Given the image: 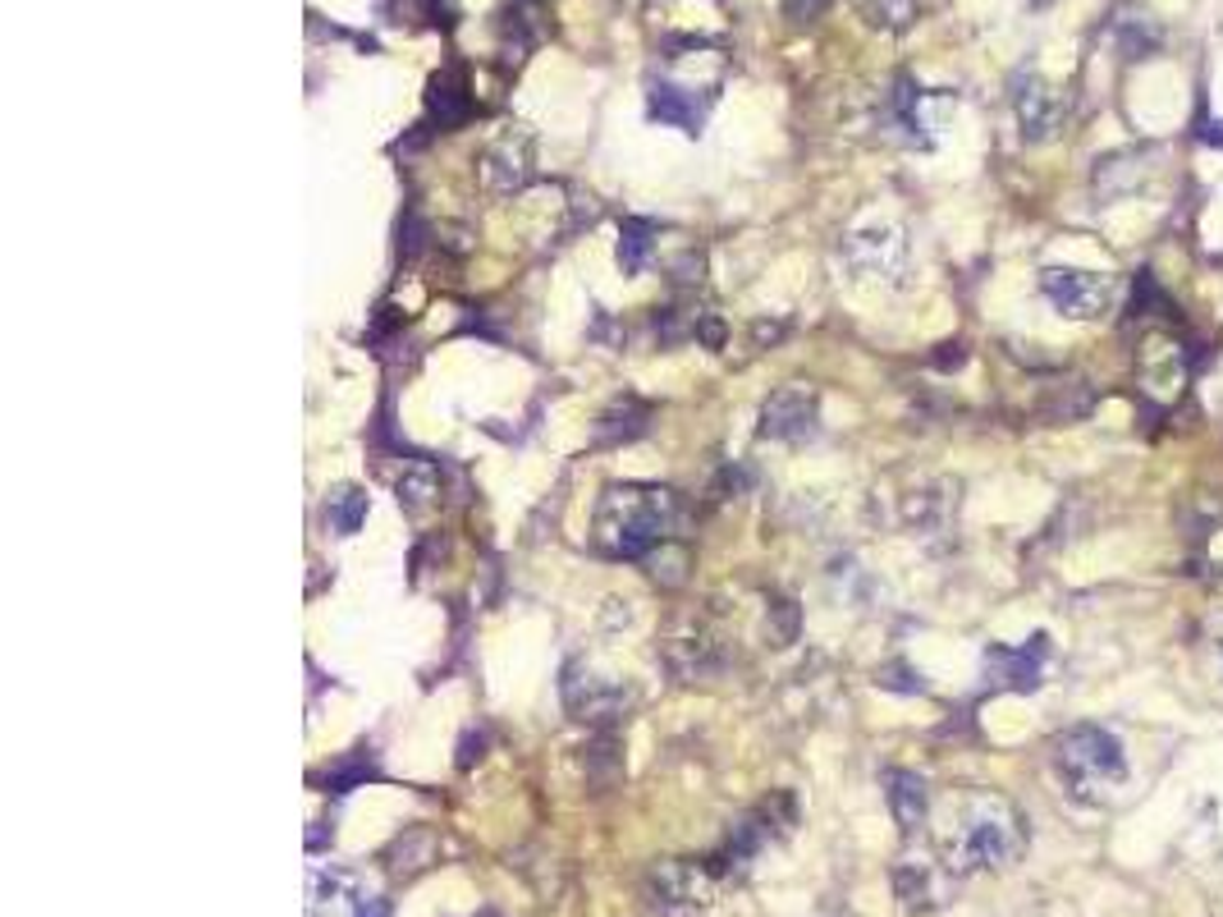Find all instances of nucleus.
I'll use <instances>...</instances> for the list:
<instances>
[{"mask_svg":"<svg viewBox=\"0 0 1223 917\" xmlns=\"http://www.w3.org/2000/svg\"><path fill=\"white\" fill-rule=\"evenodd\" d=\"M679 496L665 487H610L596 505V546L619 559H642L669 542Z\"/></svg>","mask_w":1223,"mask_h":917,"instance_id":"f257e3e1","label":"nucleus"},{"mask_svg":"<svg viewBox=\"0 0 1223 917\" xmlns=\"http://www.w3.org/2000/svg\"><path fill=\"white\" fill-rule=\"evenodd\" d=\"M1027 849V826L1018 817V807L1008 799L981 794L967 803L949 849V868L953 872H981V868H1008L1018 862Z\"/></svg>","mask_w":1223,"mask_h":917,"instance_id":"f03ea898","label":"nucleus"},{"mask_svg":"<svg viewBox=\"0 0 1223 917\" xmlns=\"http://www.w3.org/2000/svg\"><path fill=\"white\" fill-rule=\"evenodd\" d=\"M1054 761H1058L1063 784H1068L1073 794L1086 799V803H1105L1109 789L1128 784L1123 738L1100 729V725H1073L1068 734H1058Z\"/></svg>","mask_w":1223,"mask_h":917,"instance_id":"7ed1b4c3","label":"nucleus"},{"mask_svg":"<svg viewBox=\"0 0 1223 917\" xmlns=\"http://www.w3.org/2000/svg\"><path fill=\"white\" fill-rule=\"evenodd\" d=\"M715 872L706 862H660L646 876V899L660 917H697L715 904Z\"/></svg>","mask_w":1223,"mask_h":917,"instance_id":"20e7f679","label":"nucleus"},{"mask_svg":"<svg viewBox=\"0 0 1223 917\" xmlns=\"http://www.w3.org/2000/svg\"><path fill=\"white\" fill-rule=\"evenodd\" d=\"M1040 294L1073 321H1096L1113 308V280H1105L1096 271H1077V267H1050L1040 275Z\"/></svg>","mask_w":1223,"mask_h":917,"instance_id":"39448f33","label":"nucleus"},{"mask_svg":"<svg viewBox=\"0 0 1223 917\" xmlns=\"http://www.w3.org/2000/svg\"><path fill=\"white\" fill-rule=\"evenodd\" d=\"M843 262L857 275L898 280L907 271V239L894 225H867V229H857V235L843 239Z\"/></svg>","mask_w":1223,"mask_h":917,"instance_id":"423d86ee","label":"nucleus"},{"mask_svg":"<svg viewBox=\"0 0 1223 917\" xmlns=\"http://www.w3.org/2000/svg\"><path fill=\"white\" fill-rule=\"evenodd\" d=\"M816 431V395L806 386H784L761 404L766 441H806Z\"/></svg>","mask_w":1223,"mask_h":917,"instance_id":"0eeeda50","label":"nucleus"},{"mask_svg":"<svg viewBox=\"0 0 1223 917\" xmlns=\"http://www.w3.org/2000/svg\"><path fill=\"white\" fill-rule=\"evenodd\" d=\"M1050 652V638L1035 633L1027 647H990L985 652V675L995 688H1012V693H1035L1040 688V660Z\"/></svg>","mask_w":1223,"mask_h":917,"instance_id":"6e6552de","label":"nucleus"},{"mask_svg":"<svg viewBox=\"0 0 1223 917\" xmlns=\"http://www.w3.org/2000/svg\"><path fill=\"white\" fill-rule=\"evenodd\" d=\"M564 702L578 721H614V716H623V706H629V693H623L619 683H605L596 675H582L578 666H568L564 670Z\"/></svg>","mask_w":1223,"mask_h":917,"instance_id":"1a4fd4ad","label":"nucleus"},{"mask_svg":"<svg viewBox=\"0 0 1223 917\" xmlns=\"http://www.w3.org/2000/svg\"><path fill=\"white\" fill-rule=\"evenodd\" d=\"M362 899L358 895V876L353 872H340V868H312L307 876V913L312 917H344V913H358Z\"/></svg>","mask_w":1223,"mask_h":917,"instance_id":"9d476101","label":"nucleus"},{"mask_svg":"<svg viewBox=\"0 0 1223 917\" xmlns=\"http://www.w3.org/2000/svg\"><path fill=\"white\" fill-rule=\"evenodd\" d=\"M884 799H890V812L903 835H917L926 826V812H930V789L921 776L913 771H890L884 776Z\"/></svg>","mask_w":1223,"mask_h":917,"instance_id":"9b49d317","label":"nucleus"},{"mask_svg":"<svg viewBox=\"0 0 1223 917\" xmlns=\"http://www.w3.org/2000/svg\"><path fill=\"white\" fill-rule=\"evenodd\" d=\"M1018 120H1022V134L1031 138V143H1045L1054 129H1058V120H1063V106H1058V97L1040 83V79H1022L1018 83Z\"/></svg>","mask_w":1223,"mask_h":917,"instance_id":"f8f14e48","label":"nucleus"},{"mask_svg":"<svg viewBox=\"0 0 1223 917\" xmlns=\"http://www.w3.org/2000/svg\"><path fill=\"white\" fill-rule=\"evenodd\" d=\"M894 885H898V899L907 908H935L949 895V881L935 872V862H926V858H903L898 872H894Z\"/></svg>","mask_w":1223,"mask_h":917,"instance_id":"ddd939ff","label":"nucleus"},{"mask_svg":"<svg viewBox=\"0 0 1223 917\" xmlns=\"http://www.w3.org/2000/svg\"><path fill=\"white\" fill-rule=\"evenodd\" d=\"M650 115H656L660 124H673V129L683 134H697L701 129V106L697 97L688 88H673V83H656L650 88Z\"/></svg>","mask_w":1223,"mask_h":917,"instance_id":"4468645a","label":"nucleus"},{"mask_svg":"<svg viewBox=\"0 0 1223 917\" xmlns=\"http://www.w3.org/2000/svg\"><path fill=\"white\" fill-rule=\"evenodd\" d=\"M528 174H532V151H528V143L513 147V138H509V143H500V147L486 157V180H490V189H500V193L523 189Z\"/></svg>","mask_w":1223,"mask_h":917,"instance_id":"2eb2a0df","label":"nucleus"},{"mask_svg":"<svg viewBox=\"0 0 1223 917\" xmlns=\"http://www.w3.org/2000/svg\"><path fill=\"white\" fill-rule=\"evenodd\" d=\"M395 496H399V505L408 509V514H422V509L435 505V496H440V473L431 464H408L395 482Z\"/></svg>","mask_w":1223,"mask_h":917,"instance_id":"dca6fc26","label":"nucleus"},{"mask_svg":"<svg viewBox=\"0 0 1223 917\" xmlns=\"http://www.w3.org/2000/svg\"><path fill=\"white\" fill-rule=\"evenodd\" d=\"M326 519H330V528L340 532V537H353V532L367 523V491H358V487H340V491H330V500H326Z\"/></svg>","mask_w":1223,"mask_h":917,"instance_id":"f3484780","label":"nucleus"},{"mask_svg":"<svg viewBox=\"0 0 1223 917\" xmlns=\"http://www.w3.org/2000/svg\"><path fill=\"white\" fill-rule=\"evenodd\" d=\"M431 111H435V120L445 124V129H454V124L473 111V101H467L458 73H440V79L431 83Z\"/></svg>","mask_w":1223,"mask_h":917,"instance_id":"a211bd4d","label":"nucleus"},{"mask_svg":"<svg viewBox=\"0 0 1223 917\" xmlns=\"http://www.w3.org/2000/svg\"><path fill=\"white\" fill-rule=\"evenodd\" d=\"M656 225L650 220H623V235H619V267L629 271V275H637L642 267H646V258H650V248H656Z\"/></svg>","mask_w":1223,"mask_h":917,"instance_id":"6ab92c4d","label":"nucleus"},{"mask_svg":"<svg viewBox=\"0 0 1223 917\" xmlns=\"http://www.w3.org/2000/svg\"><path fill=\"white\" fill-rule=\"evenodd\" d=\"M646 409L642 404H623V409H610L605 418H601V427H596V441H633V437H642L646 431Z\"/></svg>","mask_w":1223,"mask_h":917,"instance_id":"aec40b11","label":"nucleus"},{"mask_svg":"<svg viewBox=\"0 0 1223 917\" xmlns=\"http://www.w3.org/2000/svg\"><path fill=\"white\" fill-rule=\"evenodd\" d=\"M867 14L880 29H907L917 14V0H867Z\"/></svg>","mask_w":1223,"mask_h":917,"instance_id":"412c9836","label":"nucleus"},{"mask_svg":"<svg viewBox=\"0 0 1223 917\" xmlns=\"http://www.w3.org/2000/svg\"><path fill=\"white\" fill-rule=\"evenodd\" d=\"M362 776H372V761L358 757V761H349V767H340V771L330 776V794H349V789H353Z\"/></svg>","mask_w":1223,"mask_h":917,"instance_id":"4be33fe9","label":"nucleus"},{"mask_svg":"<svg viewBox=\"0 0 1223 917\" xmlns=\"http://www.w3.org/2000/svg\"><path fill=\"white\" fill-rule=\"evenodd\" d=\"M1201 143L1223 151V120H1205V124H1201Z\"/></svg>","mask_w":1223,"mask_h":917,"instance_id":"5701e85b","label":"nucleus"},{"mask_svg":"<svg viewBox=\"0 0 1223 917\" xmlns=\"http://www.w3.org/2000/svg\"><path fill=\"white\" fill-rule=\"evenodd\" d=\"M353 917H389V904H385V899H367Z\"/></svg>","mask_w":1223,"mask_h":917,"instance_id":"b1692460","label":"nucleus"},{"mask_svg":"<svg viewBox=\"0 0 1223 917\" xmlns=\"http://www.w3.org/2000/svg\"><path fill=\"white\" fill-rule=\"evenodd\" d=\"M940 367H958V363H967V349L962 344H953V353H940V359H935Z\"/></svg>","mask_w":1223,"mask_h":917,"instance_id":"393cba45","label":"nucleus"}]
</instances>
